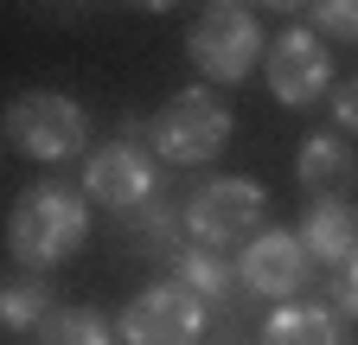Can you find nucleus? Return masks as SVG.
Masks as SVG:
<instances>
[{
	"mask_svg": "<svg viewBox=\"0 0 358 345\" xmlns=\"http://www.w3.org/2000/svg\"><path fill=\"white\" fill-rule=\"evenodd\" d=\"M90 237V198L71 186H26L13 198V218H7V249L20 256L26 269H58L64 256H77Z\"/></svg>",
	"mask_w": 358,
	"mask_h": 345,
	"instance_id": "obj_1",
	"label": "nucleus"
},
{
	"mask_svg": "<svg viewBox=\"0 0 358 345\" xmlns=\"http://www.w3.org/2000/svg\"><path fill=\"white\" fill-rule=\"evenodd\" d=\"M224 141H231V103L217 90H179L148 122V147L173 166H205L224 154Z\"/></svg>",
	"mask_w": 358,
	"mask_h": 345,
	"instance_id": "obj_2",
	"label": "nucleus"
},
{
	"mask_svg": "<svg viewBox=\"0 0 358 345\" xmlns=\"http://www.w3.org/2000/svg\"><path fill=\"white\" fill-rule=\"evenodd\" d=\"M7 141L26 160H71L90 141V115L58 90H26L7 103Z\"/></svg>",
	"mask_w": 358,
	"mask_h": 345,
	"instance_id": "obj_3",
	"label": "nucleus"
},
{
	"mask_svg": "<svg viewBox=\"0 0 358 345\" xmlns=\"http://www.w3.org/2000/svg\"><path fill=\"white\" fill-rule=\"evenodd\" d=\"M256 230H268L256 179H205V186H192V198H186V243L231 249V243H250Z\"/></svg>",
	"mask_w": 358,
	"mask_h": 345,
	"instance_id": "obj_4",
	"label": "nucleus"
},
{
	"mask_svg": "<svg viewBox=\"0 0 358 345\" xmlns=\"http://www.w3.org/2000/svg\"><path fill=\"white\" fill-rule=\"evenodd\" d=\"M186 52L211 83H243L262 58V26H256L250 7H217L211 0L192 26V38H186Z\"/></svg>",
	"mask_w": 358,
	"mask_h": 345,
	"instance_id": "obj_5",
	"label": "nucleus"
},
{
	"mask_svg": "<svg viewBox=\"0 0 358 345\" xmlns=\"http://www.w3.org/2000/svg\"><path fill=\"white\" fill-rule=\"evenodd\" d=\"M122 345H199V332H205V300L186 288V281H154V288H141L122 307Z\"/></svg>",
	"mask_w": 358,
	"mask_h": 345,
	"instance_id": "obj_6",
	"label": "nucleus"
},
{
	"mask_svg": "<svg viewBox=\"0 0 358 345\" xmlns=\"http://www.w3.org/2000/svg\"><path fill=\"white\" fill-rule=\"evenodd\" d=\"M154 147L148 141H109L83 160V198L90 205H103V211H141L154 198Z\"/></svg>",
	"mask_w": 358,
	"mask_h": 345,
	"instance_id": "obj_7",
	"label": "nucleus"
},
{
	"mask_svg": "<svg viewBox=\"0 0 358 345\" xmlns=\"http://www.w3.org/2000/svg\"><path fill=\"white\" fill-rule=\"evenodd\" d=\"M307 269H313V256H307L301 230H256L237 256L243 294H262V300H294L307 288Z\"/></svg>",
	"mask_w": 358,
	"mask_h": 345,
	"instance_id": "obj_8",
	"label": "nucleus"
},
{
	"mask_svg": "<svg viewBox=\"0 0 358 345\" xmlns=\"http://www.w3.org/2000/svg\"><path fill=\"white\" fill-rule=\"evenodd\" d=\"M262 71H268V90H275V103L307 109V103H320L327 83H333V52H327V38H313L307 26H294V32H282L275 45H268Z\"/></svg>",
	"mask_w": 358,
	"mask_h": 345,
	"instance_id": "obj_9",
	"label": "nucleus"
},
{
	"mask_svg": "<svg viewBox=\"0 0 358 345\" xmlns=\"http://www.w3.org/2000/svg\"><path fill=\"white\" fill-rule=\"evenodd\" d=\"M301 243H307V256L320 269H345L352 256H358V205L352 198H307V211H301Z\"/></svg>",
	"mask_w": 358,
	"mask_h": 345,
	"instance_id": "obj_10",
	"label": "nucleus"
},
{
	"mask_svg": "<svg viewBox=\"0 0 358 345\" xmlns=\"http://www.w3.org/2000/svg\"><path fill=\"white\" fill-rule=\"evenodd\" d=\"M294 172H301L307 198H345L352 179H358L352 141H345V135H320V128H313V135L301 141V154H294Z\"/></svg>",
	"mask_w": 358,
	"mask_h": 345,
	"instance_id": "obj_11",
	"label": "nucleus"
},
{
	"mask_svg": "<svg viewBox=\"0 0 358 345\" xmlns=\"http://www.w3.org/2000/svg\"><path fill=\"white\" fill-rule=\"evenodd\" d=\"M262 345H345V320L327 300H282L262 326Z\"/></svg>",
	"mask_w": 358,
	"mask_h": 345,
	"instance_id": "obj_12",
	"label": "nucleus"
},
{
	"mask_svg": "<svg viewBox=\"0 0 358 345\" xmlns=\"http://www.w3.org/2000/svg\"><path fill=\"white\" fill-rule=\"evenodd\" d=\"M173 281H186L205 307L211 300H231V288H243L237 269L224 263V249H205V243H179L173 249Z\"/></svg>",
	"mask_w": 358,
	"mask_h": 345,
	"instance_id": "obj_13",
	"label": "nucleus"
},
{
	"mask_svg": "<svg viewBox=\"0 0 358 345\" xmlns=\"http://www.w3.org/2000/svg\"><path fill=\"white\" fill-rule=\"evenodd\" d=\"M32 339H38V345H115L122 332H109V320H103L96 307H52Z\"/></svg>",
	"mask_w": 358,
	"mask_h": 345,
	"instance_id": "obj_14",
	"label": "nucleus"
},
{
	"mask_svg": "<svg viewBox=\"0 0 358 345\" xmlns=\"http://www.w3.org/2000/svg\"><path fill=\"white\" fill-rule=\"evenodd\" d=\"M45 314H52V288L38 281V269L13 275V281H7V294H0V320H7V332H38V326H45Z\"/></svg>",
	"mask_w": 358,
	"mask_h": 345,
	"instance_id": "obj_15",
	"label": "nucleus"
},
{
	"mask_svg": "<svg viewBox=\"0 0 358 345\" xmlns=\"http://www.w3.org/2000/svg\"><path fill=\"white\" fill-rule=\"evenodd\" d=\"M173 230H186V205L173 211L160 192H154L141 211H128V237H141L148 249H166V256H173V249H179V243H173Z\"/></svg>",
	"mask_w": 358,
	"mask_h": 345,
	"instance_id": "obj_16",
	"label": "nucleus"
},
{
	"mask_svg": "<svg viewBox=\"0 0 358 345\" xmlns=\"http://www.w3.org/2000/svg\"><path fill=\"white\" fill-rule=\"evenodd\" d=\"M313 32L358 45V0H313Z\"/></svg>",
	"mask_w": 358,
	"mask_h": 345,
	"instance_id": "obj_17",
	"label": "nucleus"
},
{
	"mask_svg": "<svg viewBox=\"0 0 358 345\" xmlns=\"http://www.w3.org/2000/svg\"><path fill=\"white\" fill-rule=\"evenodd\" d=\"M327 294H333V314H339V320H358V256L333 275V288H327Z\"/></svg>",
	"mask_w": 358,
	"mask_h": 345,
	"instance_id": "obj_18",
	"label": "nucleus"
},
{
	"mask_svg": "<svg viewBox=\"0 0 358 345\" xmlns=\"http://www.w3.org/2000/svg\"><path fill=\"white\" fill-rule=\"evenodd\" d=\"M333 115H339V128H345V135H358V77L333 90Z\"/></svg>",
	"mask_w": 358,
	"mask_h": 345,
	"instance_id": "obj_19",
	"label": "nucleus"
},
{
	"mask_svg": "<svg viewBox=\"0 0 358 345\" xmlns=\"http://www.w3.org/2000/svg\"><path fill=\"white\" fill-rule=\"evenodd\" d=\"M217 7H262V13H301L307 0H217Z\"/></svg>",
	"mask_w": 358,
	"mask_h": 345,
	"instance_id": "obj_20",
	"label": "nucleus"
},
{
	"mask_svg": "<svg viewBox=\"0 0 358 345\" xmlns=\"http://www.w3.org/2000/svg\"><path fill=\"white\" fill-rule=\"evenodd\" d=\"M128 7H141V13H173L179 0H128Z\"/></svg>",
	"mask_w": 358,
	"mask_h": 345,
	"instance_id": "obj_21",
	"label": "nucleus"
}]
</instances>
